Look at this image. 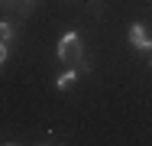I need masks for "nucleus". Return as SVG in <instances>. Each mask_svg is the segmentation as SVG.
Masks as SVG:
<instances>
[{"mask_svg": "<svg viewBox=\"0 0 152 146\" xmlns=\"http://www.w3.org/2000/svg\"><path fill=\"white\" fill-rule=\"evenodd\" d=\"M58 58L61 62H81L84 58V42L78 32H65L58 42Z\"/></svg>", "mask_w": 152, "mask_h": 146, "instance_id": "nucleus-1", "label": "nucleus"}, {"mask_svg": "<svg viewBox=\"0 0 152 146\" xmlns=\"http://www.w3.org/2000/svg\"><path fill=\"white\" fill-rule=\"evenodd\" d=\"M129 46H136V49H142V52H152V39L146 36V26H142V23H133V26H129Z\"/></svg>", "mask_w": 152, "mask_h": 146, "instance_id": "nucleus-2", "label": "nucleus"}, {"mask_svg": "<svg viewBox=\"0 0 152 146\" xmlns=\"http://www.w3.org/2000/svg\"><path fill=\"white\" fill-rule=\"evenodd\" d=\"M75 81H78V68H68L65 75H58L55 88H58V91H65V88H68V85H75Z\"/></svg>", "mask_w": 152, "mask_h": 146, "instance_id": "nucleus-3", "label": "nucleus"}, {"mask_svg": "<svg viewBox=\"0 0 152 146\" xmlns=\"http://www.w3.org/2000/svg\"><path fill=\"white\" fill-rule=\"evenodd\" d=\"M0 39H3L0 46H10V39H13V26L10 23H0Z\"/></svg>", "mask_w": 152, "mask_h": 146, "instance_id": "nucleus-4", "label": "nucleus"}, {"mask_svg": "<svg viewBox=\"0 0 152 146\" xmlns=\"http://www.w3.org/2000/svg\"><path fill=\"white\" fill-rule=\"evenodd\" d=\"M23 3H26V7H32V3H36V0H23Z\"/></svg>", "mask_w": 152, "mask_h": 146, "instance_id": "nucleus-5", "label": "nucleus"}, {"mask_svg": "<svg viewBox=\"0 0 152 146\" xmlns=\"http://www.w3.org/2000/svg\"><path fill=\"white\" fill-rule=\"evenodd\" d=\"M3 3H13V0H3Z\"/></svg>", "mask_w": 152, "mask_h": 146, "instance_id": "nucleus-6", "label": "nucleus"}, {"mask_svg": "<svg viewBox=\"0 0 152 146\" xmlns=\"http://www.w3.org/2000/svg\"><path fill=\"white\" fill-rule=\"evenodd\" d=\"M149 62H152V52H149Z\"/></svg>", "mask_w": 152, "mask_h": 146, "instance_id": "nucleus-7", "label": "nucleus"}, {"mask_svg": "<svg viewBox=\"0 0 152 146\" xmlns=\"http://www.w3.org/2000/svg\"><path fill=\"white\" fill-rule=\"evenodd\" d=\"M7 146H13V143H7Z\"/></svg>", "mask_w": 152, "mask_h": 146, "instance_id": "nucleus-8", "label": "nucleus"}]
</instances>
